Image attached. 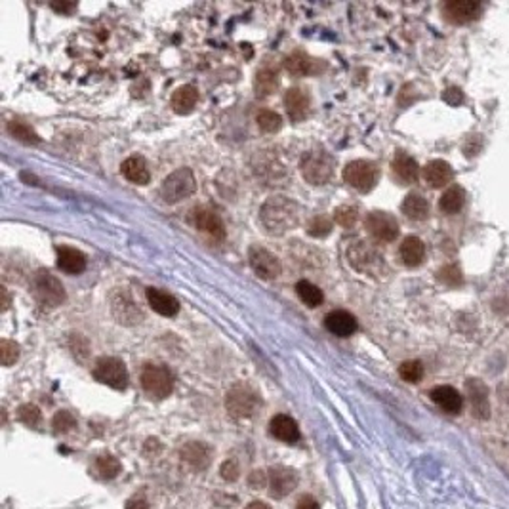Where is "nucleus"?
Instances as JSON below:
<instances>
[{
  "label": "nucleus",
  "instance_id": "nucleus-1",
  "mask_svg": "<svg viewBox=\"0 0 509 509\" xmlns=\"http://www.w3.org/2000/svg\"><path fill=\"white\" fill-rule=\"evenodd\" d=\"M259 220L271 235H285L288 229H294L300 222L298 204L286 196H271L267 199L259 210Z\"/></svg>",
  "mask_w": 509,
  "mask_h": 509
},
{
  "label": "nucleus",
  "instance_id": "nucleus-2",
  "mask_svg": "<svg viewBox=\"0 0 509 509\" xmlns=\"http://www.w3.org/2000/svg\"><path fill=\"white\" fill-rule=\"evenodd\" d=\"M196 182L193 172L189 168H180L172 174L164 178V182L161 185V196L162 201L168 204H175L189 199V196L195 193Z\"/></svg>",
  "mask_w": 509,
  "mask_h": 509
},
{
  "label": "nucleus",
  "instance_id": "nucleus-3",
  "mask_svg": "<svg viewBox=\"0 0 509 509\" xmlns=\"http://www.w3.org/2000/svg\"><path fill=\"white\" fill-rule=\"evenodd\" d=\"M334 164V157L327 151H309L301 161V174L307 183L322 185L332 178Z\"/></svg>",
  "mask_w": 509,
  "mask_h": 509
},
{
  "label": "nucleus",
  "instance_id": "nucleus-4",
  "mask_svg": "<svg viewBox=\"0 0 509 509\" xmlns=\"http://www.w3.org/2000/svg\"><path fill=\"white\" fill-rule=\"evenodd\" d=\"M141 387L151 399H166L172 389H174V378L170 374L166 366H159V364H147L145 368L141 370Z\"/></svg>",
  "mask_w": 509,
  "mask_h": 509
},
{
  "label": "nucleus",
  "instance_id": "nucleus-5",
  "mask_svg": "<svg viewBox=\"0 0 509 509\" xmlns=\"http://www.w3.org/2000/svg\"><path fill=\"white\" fill-rule=\"evenodd\" d=\"M33 294H35L36 301L42 307H59L65 301V290H63L62 282L52 275L50 271H38L33 277Z\"/></svg>",
  "mask_w": 509,
  "mask_h": 509
},
{
  "label": "nucleus",
  "instance_id": "nucleus-6",
  "mask_svg": "<svg viewBox=\"0 0 509 509\" xmlns=\"http://www.w3.org/2000/svg\"><path fill=\"white\" fill-rule=\"evenodd\" d=\"M94 378L99 384L109 385L115 389H126V385H128L126 364L117 357H101L94 366Z\"/></svg>",
  "mask_w": 509,
  "mask_h": 509
},
{
  "label": "nucleus",
  "instance_id": "nucleus-7",
  "mask_svg": "<svg viewBox=\"0 0 509 509\" xmlns=\"http://www.w3.org/2000/svg\"><path fill=\"white\" fill-rule=\"evenodd\" d=\"M343 180L361 193H366L378 182V166L370 161H353L343 168Z\"/></svg>",
  "mask_w": 509,
  "mask_h": 509
},
{
  "label": "nucleus",
  "instance_id": "nucleus-8",
  "mask_svg": "<svg viewBox=\"0 0 509 509\" xmlns=\"http://www.w3.org/2000/svg\"><path fill=\"white\" fill-rule=\"evenodd\" d=\"M227 410L235 416V418H250L259 406V397L245 385H238L235 389L227 393V401H225Z\"/></svg>",
  "mask_w": 509,
  "mask_h": 509
},
{
  "label": "nucleus",
  "instance_id": "nucleus-9",
  "mask_svg": "<svg viewBox=\"0 0 509 509\" xmlns=\"http://www.w3.org/2000/svg\"><path fill=\"white\" fill-rule=\"evenodd\" d=\"M248 261H250V267L259 279L273 280L280 275V264L277 256H273L271 252L265 250L261 246H250Z\"/></svg>",
  "mask_w": 509,
  "mask_h": 509
},
{
  "label": "nucleus",
  "instance_id": "nucleus-10",
  "mask_svg": "<svg viewBox=\"0 0 509 509\" xmlns=\"http://www.w3.org/2000/svg\"><path fill=\"white\" fill-rule=\"evenodd\" d=\"M366 229L384 243H391L399 237V224L387 212H370L366 216Z\"/></svg>",
  "mask_w": 509,
  "mask_h": 509
},
{
  "label": "nucleus",
  "instance_id": "nucleus-11",
  "mask_svg": "<svg viewBox=\"0 0 509 509\" xmlns=\"http://www.w3.org/2000/svg\"><path fill=\"white\" fill-rule=\"evenodd\" d=\"M382 256L366 243H357L349 248V261L361 273H376L382 267Z\"/></svg>",
  "mask_w": 509,
  "mask_h": 509
},
{
  "label": "nucleus",
  "instance_id": "nucleus-12",
  "mask_svg": "<svg viewBox=\"0 0 509 509\" xmlns=\"http://www.w3.org/2000/svg\"><path fill=\"white\" fill-rule=\"evenodd\" d=\"M481 10L482 6L479 2H475V0H452V2H447L443 6V14L450 23L464 25V23L477 20L479 14H481Z\"/></svg>",
  "mask_w": 509,
  "mask_h": 509
},
{
  "label": "nucleus",
  "instance_id": "nucleus-13",
  "mask_svg": "<svg viewBox=\"0 0 509 509\" xmlns=\"http://www.w3.org/2000/svg\"><path fill=\"white\" fill-rule=\"evenodd\" d=\"M193 224L199 231H203L212 238L222 241L225 238V225L222 222V217L217 216L216 212H212L208 208H196L193 212Z\"/></svg>",
  "mask_w": 509,
  "mask_h": 509
},
{
  "label": "nucleus",
  "instance_id": "nucleus-14",
  "mask_svg": "<svg viewBox=\"0 0 509 509\" xmlns=\"http://www.w3.org/2000/svg\"><path fill=\"white\" fill-rule=\"evenodd\" d=\"M468 397L471 401L473 416L479 420H487L490 416V403H489V389L482 384L481 380H468L466 384Z\"/></svg>",
  "mask_w": 509,
  "mask_h": 509
},
{
  "label": "nucleus",
  "instance_id": "nucleus-15",
  "mask_svg": "<svg viewBox=\"0 0 509 509\" xmlns=\"http://www.w3.org/2000/svg\"><path fill=\"white\" fill-rule=\"evenodd\" d=\"M429 397L435 405L439 406L440 410L448 412V414H460L464 408V397L460 391L454 389L452 385H439L429 393Z\"/></svg>",
  "mask_w": 509,
  "mask_h": 509
},
{
  "label": "nucleus",
  "instance_id": "nucleus-16",
  "mask_svg": "<svg viewBox=\"0 0 509 509\" xmlns=\"http://www.w3.org/2000/svg\"><path fill=\"white\" fill-rule=\"evenodd\" d=\"M324 327L330 334L338 336V338H349L351 334H355L359 324H357V319L353 315L343 311V309H338V311L327 315Z\"/></svg>",
  "mask_w": 509,
  "mask_h": 509
},
{
  "label": "nucleus",
  "instance_id": "nucleus-17",
  "mask_svg": "<svg viewBox=\"0 0 509 509\" xmlns=\"http://www.w3.org/2000/svg\"><path fill=\"white\" fill-rule=\"evenodd\" d=\"M269 487L275 498H285L298 487V473L288 468H275L269 473Z\"/></svg>",
  "mask_w": 509,
  "mask_h": 509
},
{
  "label": "nucleus",
  "instance_id": "nucleus-18",
  "mask_svg": "<svg viewBox=\"0 0 509 509\" xmlns=\"http://www.w3.org/2000/svg\"><path fill=\"white\" fill-rule=\"evenodd\" d=\"M285 107L294 122H301L309 115V107H311L309 94L300 88H290L285 94Z\"/></svg>",
  "mask_w": 509,
  "mask_h": 509
},
{
  "label": "nucleus",
  "instance_id": "nucleus-19",
  "mask_svg": "<svg viewBox=\"0 0 509 509\" xmlns=\"http://www.w3.org/2000/svg\"><path fill=\"white\" fill-rule=\"evenodd\" d=\"M147 301L151 309L162 317H174L180 311V301L172 294L162 292L159 288H147Z\"/></svg>",
  "mask_w": 509,
  "mask_h": 509
},
{
  "label": "nucleus",
  "instance_id": "nucleus-20",
  "mask_svg": "<svg viewBox=\"0 0 509 509\" xmlns=\"http://www.w3.org/2000/svg\"><path fill=\"white\" fill-rule=\"evenodd\" d=\"M269 431L275 439L282 440V443H296L300 439V427L286 414H277L275 418L269 422Z\"/></svg>",
  "mask_w": 509,
  "mask_h": 509
},
{
  "label": "nucleus",
  "instance_id": "nucleus-21",
  "mask_svg": "<svg viewBox=\"0 0 509 509\" xmlns=\"http://www.w3.org/2000/svg\"><path fill=\"white\" fill-rule=\"evenodd\" d=\"M454 178V172L450 164L445 161H431L427 162V166L424 168V180L427 182V185L433 189H439V187H445L448 183L452 182Z\"/></svg>",
  "mask_w": 509,
  "mask_h": 509
},
{
  "label": "nucleus",
  "instance_id": "nucleus-22",
  "mask_svg": "<svg viewBox=\"0 0 509 509\" xmlns=\"http://www.w3.org/2000/svg\"><path fill=\"white\" fill-rule=\"evenodd\" d=\"M57 267L69 275H78L86 269V256L77 248L59 246L57 248Z\"/></svg>",
  "mask_w": 509,
  "mask_h": 509
},
{
  "label": "nucleus",
  "instance_id": "nucleus-23",
  "mask_svg": "<svg viewBox=\"0 0 509 509\" xmlns=\"http://www.w3.org/2000/svg\"><path fill=\"white\" fill-rule=\"evenodd\" d=\"M393 174L397 178L399 182H403L405 185L408 183H414L418 180V174H420V168H418V162L412 159L410 155L406 153H397L395 155V159H393Z\"/></svg>",
  "mask_w": 509,
  "mask_h": 509
},
{
  "label": "nucleus",
  "instance_id": "nucleus-24",
  "mask_svg": "<svg viewBox=\"0 0 509 509\" xmlns=\"http://www.w3.org/2000/svg\"><path fill=\"white\" fill-rule=\"evenodd\" d=\"M285 69L294 77H307V75H315L319 71V62L311 56H307V54L294 52L292 56L285 59Z\"/></svg>",
  "mask_w": 509,
  "mask_h": 509
},
{
  "label": "nucleus",
  "instance_id": "nucleus-25",
  "mask_svg": "<svg viewBox=\"0 0 509 509\" xmlns=\"http://www.w3.org/2000/svg\"><path fill=\"white\" fill-rule=\"evenodd\" d=\"M399 256L406 267H418L426 259V245L418 237H406L399 248Z\"/></svg>",
  "mask_w": 509,
  "mask_h": 509
},
{
  "label": "nucleus",
  "instance_id": "nucleus-26",
  "mask_svg": "<svg viewBox=\"0 0 509 509\" xmlns=\"http://www.w3.org/2000/svg\"><path fill=\"white\" fill-rule=\"evenodd\" d=\"M196 101H199V92L195 86H180L172 96V109L178 115H189L195 109Z\"/></svg>",
  "mask_w": 509,
  "mask_h": 509
},
{
  "label": "nucleus",
  "instance_id": "nucleus-27",
  "mask_svg": "<svg viewBox=\"0 0 509 509\" xmlns=\"http://www.w3.org/2000/svg\"><path fill=\"white\" fill-rule=\"evenodd\" d=\"M122 174L128 182L138 183V185H147L151 180V174L147 170L145 161L141 157H130L122 162Z\"/></svg>",
  "mask_w": 509,
  "mask_h": 509
},
{
  "label": "nucleus",
  "instance_id": "nucleus-28",
  "mask_svg": "<svg viewBox=\"0 0 509 509\" xmlns=\"http://www.w3.org/2000/svg\"><path fill=\"white\" fill-rule=\"evenodd\" d=\"M403 214L412 222H424L429 216V203L418 193H410L403 201Z\"/></svg>",
  "mask_w": 509,
  "mask_h": 509
},
{
  "label": "nucleus",
  "instance_id": "nucleus-29",
  "mask_svg": "<svg viewBox=\"0 0 509 509\" xmlns=\"http://www.w3.org/2000/svg\"><path fill=\"white\" fill-rule=\"evenodd\" d=\"M466 204V191L460 187V185H450V187L443 193L439 201V208L445 212V214H458Z\"/></svg>",
  "mask_w": 509,
  "mask_h": 509
},
{
  "label": "nucleus",
  "instance_id": "nucleus-30",
  "mask_svg": "<svg viewBox=\"0 0 509 509\" xmlns=\"http://www.w3.org/2000/svg\"><path fill=\"white\" fill-rule=\"evenodd\" d=\"M254 88H256L258 98H269L273 92H277V88H279V75H277V71L269 69V67L259 69L258 75H256Z\"/></svg>",
  "mask_w": 509,
  "mask_h": 509
},
{
  "label": "nucleus",
  "instance_id": "nucleus-31",
  "mask_svg": "<svg viewBox=\"0 0 509 509\" xmlns=\"http://www.w3.org/2000/svg\"><path fill=\"white\" fill-rule=\"evenodd\" d=\"M182 458L187 461L189 466L193 468H206L210 460V452L208 448L201 445V443H191L187 447L182 450Z\"/></svg>",
  "mask_w": 509,
  "mask_h": 509
},
{
  "label": "nucleus",
  "instance_id": "nucleus-32",
  "mask_svg": "<svg viewBox=\"0 0 509 509\" xmlns=\"http://www.w3.org/2000/svg\"><path fill=\"white\" fill-rule=\"evenodd\" d=\"M296 292H298L300 300L303 301L307 307H319L322 303V300H324L321 288L315 286L313 282H309V280H300V282L296 285Z\"/></svg>",
  "mask_w": 509,
  "mask_h": 509
},
{
  "label": "nucleus",
  "instance_id": "nucleus-33",
  "mask_svg": "<svg viewBox=\"0 0 509 509\" xmlns=\"http://www.w3.org/2000/svg\"><path fill=\"white\" fill-rule=\"evenodd\" d=\"M8 132L14 136L15 140L23 141V143H27V145H36V143H41V138L36 136V132L27 126L25 122H20V120H12V122H8Z\"/></svg>",
  "mask_w": 509,
  "mask_h": 509
},
{
  "label": "nucleus",
  "instance_id": "nucleus-34",
  "mask_svg": "<svg viewBox=\"0 0 509 509\" xmlns=\"http://www.w3.org/2000/svg\"><path fill=\"white\" fill-rule=\"evenodd\" d=\"M399 376L408 384H418L420 380L424 378V364L420 361H405L399 366Z\"/></svg>",
  "mask_w": 509,
  "mask_h": 509
},
{
  "label": "nucleus",
  "instance_id": "nucleus-35",
  "mask_svg": "<svg viewBox=\"0 0 509 509\" xmlns=\"http://www.w3.org/2000/svg\"><path fill=\"white\" fill-rule=\"evenodd\" d=\"M96 471H98L99 477H103V479H113V477H117L120 471V464L117 458H113V456H99L98 460H96Z\"/></svg>",
  "mask_w": 509,
  "mask_h": 509
},
{
  "label": "nucleus",
  "instance_id": "nucleus-36",
  "mask_svg": "<svg viewBox=\"0 0 509 509\" xmlns=\"http://www.w3.org/2000/svg\"><path fill=\"white\" fill-rule=\"evenodd\" d=\"M258 126L264 130V132L271 134V132H277L280 126H282V119H280V115H277L275 111H259L258 117Z\"/></svg>",
  "mask_w": 509,
  "mask_h": 509
},
{
  "label": "nucleus",
  "instance_id": "nucleus-37",
  "mask_svg": "<svg viewBox=\"0 0 509 509\" xmlns=\"http://www.w3.org/2000/svg\"><path fill=\"white\" fill-rule=\"evenodd\" d=\"M330 231H332V222H330V217L327 216L313 217V220L309 222V227H307V233L315 238L327 237V235H330Z\"/></svg>",
  "mask_w": 509,
  "mask_h": 509
},
{
  "label": "nucleus",
  "instance_id": "nucleus-38",
  "mask_svg": "<svg viewBox=\"0 0 509 509\" xmlns=\"http://www.w3.org/2000/svg\"><path fill=\"white\" fill-rule=\"evenodd\" d=\"M20 359V345L10 340H2L0 342V361L4 366H12Z\"/></svg>",
  "mask_w": 509,
  "mask_h": 509
},
{
  "label": "nucleus",
  "instance_id": "nucleus-39",
  "mask_svg": "<svg viewBox=\"0 0 509 509\" xmlns=\"http://www.w3.org/2000/svg\"><path fill=\"white\" fill-rule=\"evenodd\" d=\"M357 217H359V212H357L355 206H340V208H336L334 212L336 224L342 225V227H351V225H355Z\"/></svg>",
  "mask_w": 509,
  "mask_h": 509
},
{
  "label": "nucleus",
  "instance_id": "nucleus-40",
  "mask_svg": "<svg viewBox=\"0 0 509 509\" xmlns=\"http://www.w3.org/2000/svg\"><path fill=\"white\" fill-rule=\"evenodd\" d=\"M52 426H54V431L56 433H69L73 427L77 426V420L73 418V414H71V412L59 410L56 416H54Z\"/></svg>",
  "mask_w": 509,
  "mask_h": 509
},
{
  "label": "nucleus",
  "instance_id": "nucleus-41",
  "mask_svg": "<svg viewBox=\"0 0 509 509\" xmlns=\"http://www.w3.org/2000/svg\"><path fill=\"white\" fill-rule=\"evenodd\" d=\"M17 416H20V420L23 422V424H27V426H31V427L38 426V422H41V410H38L35 405L20 406Z\"/></svg>",
  "mask_w": 509,
  "mask_h": 509
},
{
  "label": "nucleus",
  "instance_id": "nucleus-42",
  "mask_svg": "<svg viewBox=\"0 0 509 509\" xmlns=\"http://www.w3.org/2000/svg\"><path fill=\"white\" fill-rule=\"evenodd\" d=\"M439 280L448 286H458L461 282V273L456 265H447L439 271Z\"/></svg>",
  "mask_w": 509,
  "mask_h": 509
},
{
  "label": "nucleus",
  "instance_id": "nucleus-43",
  "mask_svg": "<svg viewBox=\"0 0 509 509\" xmlns=\"http://www.w3.org/2000/svg\"><path fill=\"white\" fill-rule=\"evenodd\" d=\"M222 477H224L225 481H237L238 477V466L237 461L233 460H227L222 466Z\"/></svg>",
  "mask_w": 509,
  "mask_h": 509
},
{
  "label": "nucleus",
  "instance_id": "nucleus-44",
  "mask_svg": "<svg viewBox=\"0 0 509 509\" xmlns=\"http://www.w3.org/2000/svg\"><path fill=\"white\" fill-rule=\"evenodd\" d=\"M296 509H321L319 502L315 500L313 496H303L300 502H298V508Z\"/></svg>",
  "mask_w": 509,
  "mask_h": 509
},
{
  "label": "nucleus",
  "instance_id": "nucleus-45",
  "mask_svg": "<svg viewBox=\"0 0 509 509\" xmlns=\"http://www.w3.org/2000/svg\"><path fill=\"white\" fill-rule=\"evenodd\" d=\"M124 509H149V506H147V502L143 498H132V500L126 502Z\"/></svg>",
  "mask_w": 509,
  "mask_h": 509
},
{
  "label": "nucleus",
  "instance_id": "nucleus-46",
  "mask_svg": "<svg viewBox=\"0 0 509 509\" xmlns=\"http://www.w3.org/2000/svg\"><path fill=\"white\" fill-rule=\"evenodd\" d=\"M0 296H2V311H8V307H10V296H8V290L4 286L0 288Z\"/></svg>",
  "mask_w": 509,
  "mask_h": 509
},
{
  "label": "nucleus",
  "instance_id": "nucleus-47",
  "mask_svg": "<svg viewBox=\"0 0 509 509\" xmlns=\"http://www.w3.org/2000/svg\"><path fill=\"white\" fill-rule=\"evenodd\" d=\"M52 8H54V10H57V12H69V10H73L75 6H73V4H63V2H62V4H57V2H52Z\"/></svg>",
  "mask_w": 509,
  "mask_h": 509
},
{
  "label": "nucleus",
  "instance_id": "nucleus-48",
  "mask_svg": "<svg viewBox=\"0 0 509 509\" xmlns=\"http://www.w3.org/2000/svg\"><path fill=\"white\" fill-rule=\"evenodd\" d=\"M246 509H271L265 502H252L246 506Z\"/></svg>",
  "mask_w": 509,
  "mask_h": 509
}]
</instances>
